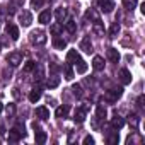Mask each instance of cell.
Masks as SVG:
<instances>
[{
  "label": "cell",
  "instance_id": "34",
  "mask_svg": "<svg viewBox=\"0 0 145 145\" xmlns=\"http://www.w3.org/2000/svg\"><path fill=\"white\" fill-rule=\"evenodd\" d=\"M123 7L131 12V10L137 7V0H123Z\"/></svg>",
  "mask_w": 145,
  "mask_h": 145
},
{
  "label": "cell",
  "instance_id": "40",
  "mask_svg": "<svg viewBox=\"0 0 145 145\" xmlns=\"http://www.w3.org/2000/svg\"><path fill=\"white\" fill-rule=\"evenodd\" d=\"M137 103H138V108L143 109V106H145V104H143V103H145V96H138V101H137Z\"/></svg>",
  "mask_w": 145,
  "mask_h": 145
},
{
  "label": "cell",
  "instance_id": "6",
  "mask_svg": "<svg viewBox=\"0 0 145 145\" xmlns=\"http://www.w3.org/2000/svg\"><path fill=\"white\" fill-rule=\"evenodd\" d=\"M87 111H89V106H87V104H86V106H82V108H77V109H75V114H74L75 123H84Z\"/></svg>",
  "mask_w": 145,
  "mask_h": 145
},
{
  "label": "cell",
  "instance_id": "32",
  "mask_svg": "<svg viewBox=\"0 0 145 145\" xmlns=\"http://www.w3.org/2000/svg\"><path fill=\"white\" fill-rule=\"evenodd\" d=\"M118 142H120L118 130H113V133H111V135H108V143H109V145H114V143H118Z\"/></svg>",
  "mask_w": 145,
  "mask_h": 145
},
{
  "label": "cell",
  "instance_id": "36",
  "mask_svg": "<svg viewBox=\"0 0 145 145\" xmlns=\"http://www.w3.org/2000/svg\"><path fill=\"white\" fill-rule=\"evenodd\" d=\"M72 91H74V96L75 97H82V87L79 84H75L74 87H72Z\"/></svg>",
  "mask_w": 145,
  "mask_h": 145
},
{
  "label": "cell",
  "instance_id": "19",
  "mask_svg": "<svg viewBox=\"0 0 145 145\" xmlns=\"http://www.w3.org/2000/svg\"><path fill=\"white\" fill-rule=\"evenodd\" d=\"M128 125H130V128L137 130L138 125H140V118H138L135 113H130V114H128Z\"/></svg>",
  "mask_w": 145,
  "mask_h": 145
},
{
  "label": "cell",
  "instance_id": "41",
  "mask_svg": "<svg viewBox=\"0 0 145 145\" xmlns=\"http://www.w3.org/2000/svg\"><path fill=\"white\" fill-rule=\"evenodd\" d=\"M58 68H60V67H58L56 63H51V72H53V75L56 74V72H58Z\"/></svg>",
  "mask_w": 145,
  "mask_h": 145
},
{
  "label": "cell",
  "instance_id": "21",
  "mask_svg": "<svg viewBox=\"0 0 145 145\" xmlns=\"http://www.w3.org/2000/svg\"><path fill=\"white\" fill-rule=\"evenodd\" d=\"M55 116L60 118V120L67 118V116H68V106H58L56 111H55Z\"/></svg>",
  "mask_w": 145,
  "mask_h": 145
},
{
  "label": "cell",
  "instance_id": "13",
  "mask_svg": "<svg viewBox=\"0 0 145 145\" xmlns=\"http://www.w3.org/2000/svg\"><path fill=\"white\" fill-rule=\"evenodd\" d=\"M7 34L10 36V39H19V27L16 24H7Z\"/></svg>",
  "mask_w": 145,
  "mask_h": 145
},
{
  "label": "cell",
  "instance_id": "4",
  "mask_svg": "<svg viewBox=\"0 0 145 145\" xmlns=\"http://www.w3.org/2000/svg\"><path fill=\"white\" fill-rule=\"evenodd\" d=\"M33 75H34V80L36 82H41L46 75H44V65L43 63H36L34 68H33Z\"/></svg>",
  "mask_w": 145,
  "mask_h": 145
},
{
  "label": "cell",
  "instance_id": "30",
  "mask_svg": "<svg viewBox=\"0 0 145 145\" xmlns=\"http://www.w3.org/2000/svg\"><path fill=\"white\" fill-rule=\"evenodd\" d=\"M63 70H65V79H67V80H72V79H74L75 74H74V70H72V65H70V63H67V65L63 67Z\"/></svg>",
  "mask_w": 145,
  "mask_h": 145
},
{
  "label": "cell",
  "instance_id": "39",
  "mask_svg": "<svg viewBox=\"0 0 145 145\" xmlns=\"http://www.w3.org/2000/svg\"><path fill=\"white\" fill-rule=\"evenodd\" d=\"M82 142H84V145H94V138H92L91 135H87V137H86Z\"/></svg>",
  "mask_w": 145,
  "mask_h": 145
},
{
  "label": "cell",
  "instance_id": "17",
  "mask_svg": "<svg viewBox=\"0 0 145 145\" xmlns=\"http://www.w3.org/2000/svg\"><path fill=\"white\" fill-rule=\"evenodd\" d=\"M67 14H68V12H67L65 7H58V9L55 10V17H56V21L61 22V24H63V21L67 19Z\"/></svg>",
  "mask_w": 145,
  "mask_h": 145
},
{
  "label": "cell",
  "instance_id": "7",
  "mask_svg": "<svg viewBox=\"0 0 145 145\" xmlns=\"http://www.w3.org/2000/svg\"><path fill=\"white\" fill-rule=\"evenodd\" d=\"M97 4H99L101 10H103L104 14H109V12H113V9H114V0H97Z\"/></svg>",
  "mask_w": 145,
  "mask_h": 145
},
{
  "label": "cell",
  "instance_id": "24",
  "mask_svg": "<svg viewBox=\"0 0 145 145\" xmlns=\"http://www.w3.org/2000/svg\"><path fill=\"white\" fill-rule=\"evenodd\" d=\"M38 21H39L41 24H50V21H51V12H50V10H43V12L39 14Z\"/></svg>",
  "mask_w": 145,
  "mask_h": 145
},
{
  "label": "cell",
  "instance_id": "37",
  "mask_svg": "<svg viewBox=\"0 0 145 145\" xmlns=\"http://www.w3.org/2000/svg\"><path fill=\"white\" fill-rule=\"evenodd\" d=\"M44 4V0H31V7L33 9H41Z\"/></svg>",
  "mask_w": 145,
  "mask_h": 145
},
{
  "label": "cell",
  "instance_id": "11",
  "mask_svg": "<svg viewBox=\"0 0 145 145\" xmlns=\"http://www.w3.org/2000/svg\"><path fill=\"white\" fill-rule=\"evenodd\" d=\"M118 77H120V80H121L125 86L131 82V74L128 72V68H121V70L118 72Z\"/></svg>",
  "mask_w": 145,
  "mask_h": 145
},
{
  "label": "cell",
  "instance_id": "33",
  "mask_svg": "<svg viewBox=\"0 0 145 145\" xmlns=\"http://www.w3.org/2000/svg\"><path fill=\"white\" fill-rule=\"evenodd\" d=\"M86 19H89V21H92V22H94V21H97V19H99V14H97L94 9H89V10L86 12Z\"/></svg>",
  "mask_w": 145,
  "mask_h": 145
},
{
  "label": "cell",
  "instance_id": "20",
  "mask_svg": "<svg viewBox=\"0 0 145 145\" xmlns=\"http://www.w3.org/2000/svg\"><path fill=\"white\" fill-rule=\"evenodd\" d=\"M92 67H94V70H97V72L104 70V58H103V56H94Z\"/></svg>",
  "mask_w": 145,
  "mask_h": 145
},
{
  "label": "cell",
  "instance_id": "29",
  "mask_svg": "<svg viewBox=\"0 0 145 145\" xmlns=\"http://www.w3.org/2000/svg\"><path fill=\"white\" fill-rule=\"evenodd\" d=\"M50 31H51L53 36H58V34H61V31H63V24H61V22H56V24H53V26L50 27Z\"/></svg>",
  "mask_w": 145,
  "mask_h": 145
},
{
  "label": "cell",
  "instance_id": "31",
  "mask_svg": "<svg viewBox=\"0 0 145 145\" xmlns=\"http://www.w3.org/2000/svg\"><path fill=\"white\" fill-rule=\"evenodd\" d=\"M46 138H48V135H46L44 131H41V130H38V131H36V143L43 145V143L46 142Z\"/></svg>",
  "mask_w": 145,
  "mask_h": 145
},
{
  "label": "cell",
  "instance_id": "1",
  "mask_svg": "<svg viewBox=\"0 0 145 145\" xmlns=\"http://www.w3.org/2000/svg\"><path fill=\"white\" fill-rule=\"evenodd\" d=\"M46 39H48V38H46V33L41 31V29H34V31H31V34H29V41H31L33 44H36V46L44 44Z\"/></svg>",
  "mask_w": 145,
  "mask_h": 145
},
{
  "label": "cell",
  "instance_id": "14",
  "mask_svg": "<svg viewBox=\"0 0 145 145\" xmlns=\"http://www.w3.org/2000/svg\"><path fill=\"white\" fill-rule=\"evenodd\" d=\"M106 56H108V60L113 61V63H118V61H120V51H118L116 48H109L108 53H106Z\"/></svg>",
  "mask_w": 145,
  "mask_h": 145
},
{
  "label": "cell",
  "instance_id": "18",
  "mask_svg": "<svg viewBox=\"0 0 145 145\" xmlns=\"http://www.w3.org/2000/svg\"><path fill=\"white\" fill-rule=\"evenodd\" d=\"M120 31H121V26H120V22L116 21V22H113L111 26H109V38H118V34H120Z\"/></svg>",
  "mask_w": 145,
  "mask_h": 145
},
{
  "label": "cell",
  "instance_id": "28",
  "mask_svg": "<svg viewBox=\"0 0 145 145\" xmlns=\"http://www.w3.org/2000/svg\"><path fill=\"white\" fill-rule=\"evenodd\" d=\"M65 27H67V31H68L70 34H74V33L77 31V22H75L74 19H68V21L65 22Z\"/></svg>",
  "mask_w": 145,
  "mask_h": 145
},
{
  "label": "cell",
  "instance_id": "9",
  "mask_svg": "<svg viewBox=\"0 0 145 145\" xmlns=\"http://www.w3.org/2000/svg\"><path fill=\"white\" fill-rule=\"evenodd\" d=\"M22 137H24V133H22L19 128H16V126L9 131V142H12V143H17Z\"/></svg>",
  "mask_w": 145,
  "mask_h": 145
},
{
  "label": "cell",
  "instance_id": "35",
  "mask_svg": "<svg viewBox=\"0 0 145 145\" xmlns=\"http://www.w3.org/2000/svg\"><path fill=\"white\" fill-rule=\"evenodd\" d=\"M5 113H7V118H14V114H16V106H14V104H9L7 109H5Z\"/></svg>",
  "mask_w": 145,
  "mask_h": 145
},
{
  "label": "cell",
  "instance_id": "42",
  "mask_svg": "<svg viewBox=\"0 0 145 145\" xmlns=\"http://www.w3.org/2000/svg\"><path fill=\"white\" fill-rule=\"evenodd\" d=\"M12 94H14V97H16V99H19V97H21V94H19V89H12Z\"/></svg>",
  "mask_w": 145,
  "mask_h": 145
},
{
  "label": "cell",
  "instance_id": "2",
  "mask_svg": "<svg viewBox=\"0 0 145 145\" xmlns=\"http://www.w3.org/2000/svg\"><path fill=\"white\" fill-rule=\"evenodd\" d=\"M121 96H123V89H121V87H113V89L106 91L104 101H108V103H116Z\"/></svg>",
  "mask_w": 145,
  "mask_h": 145
},
{
  "label": "cell",
  "instance_id": "5",
  "mask_svg": "<svg viewBox=\"0 0 145 145\" xmlns=\"http://www.w3.org/2000/svg\"><path fill=\"white\" fill-rule=\"evenodd\" d=\"M19 22H21L24 27H29L31 22H33V16H31V12H29V10H21V12H19Z\"/></svg>",
  "mask_w": 145,
  "mask_h": 145
},
{
  "label": "cell",
  "instance_id": "43",
  "mask_svg": "<svg viewBox=\"0 0 145 145\" xmlns=\"http://www.w3.org/2000/svg\"><path fill=\"white\" fill-rule=\"evenodd\" d=\"M2 108H4V104H2V103H0V111H2Z\"/></svg>",
  "mask_w": 145,
  "mask_h": 145
},
{
  "label": "cell",
  "instance_id": "15",
  "mask_svg": "<svg viewBox=\"0 0 145 145\" xmlns=\"http://www.w3.org/2000/svg\"><path fill=\"white\" fill-rule=\"evenodd\" d=\"M92 31H94V34H97V36H104V26H103L101 19H97V21L92 22Z\"/></svg>",
  "mask_w": 145,
  "mask_h": 145
},
{
  "label": "cell",
  "instance_id": "23",
  "mask_svg": "<svg viewBox=\"0 0 145 145\" xmlns=\"http://www.w3.org/2000/svg\"><path fill=\"white\" fill-rule=\"evenodd\" d=\"M79 58H80V55H79L77 50H70V51L67 53V61H68V63H75Z\"/></svg>",
  "mask_w": 145,
  "mask_h": 145
},
{
  "label": "cell",
  "instance_id": "12",
  "mask_svg": "<svg viewBox=\"0 0 145 145\" xmlns=\"http://www.w3.org/2000/svg\"><path fill=\"white\" fill-rule=\"evenodd\" d=\"M123 125H125V120L120 114H114L111 118V128L113 130H120V128H123Z\"/></svg>",
  "mask_w": 145,
  "mask_h": 145
},
{
  "label": "cell",
  "instance_id": "16",
  "mask_svg": "<svg viewBox=\"0 0 145 145\" xmlns=\"http://www.w3.org/2000/svg\"><path fill=\"white\" fill-rule=\"evenodd\" d=\"M41 94H43L41 87H34V89L29 92V101H31V103H38V101L41 99Z\"/></svg>",
  "mask_w": 145,
  "mask_h": 145
},
{
  "label": "cell",
  "instance_id": "25",
  "mask_svg": "<svg viewBox=\"0 0 145 145\" xmlns=\"http://www.w3.org/2000/svg\"><path fill=\"white\" fill-rule=\"evenodd\" d=\"M75 68H77V74H86V72H87V63L82 58H79L75 61Z\"/></svg>",
  "mask_w": 145,
  "mask_h": 145
},
{
  "label": "cell",
  "instance_id": "38",
  "mask_svg": "<svg viewBox=\"0 0 145 145\" xmlns=\"http://www.w3.org/2000/svg\"><path fill=\"white\" fill-rule=\"evenodd\" d=\"M34 65H36V63H34L33 60H29V61H26V65H24V72H31V70L34 68Z\"/></svg>",
  "mask_w": 145,
  "mask_h": 145
},
{
  "label": "cell",
  "instance_id": "8",
  "mask_svg": "<svg viewBox=\"0 0 145 145\" xmlns=\"http://www.w3.org/2000/svg\"><path fill=\"white\" fill-rule=\"evenodd\" d=\"M106 116H108L106 104H104V103H99V104L96 106V118H97L99 121H104V120H106Z\"/></svg>",
  "mask_w": 145,
  "mask_h": 145
},
{
  "label": "cell",
  "instance_id": "10",
  "mask_svg": "<svg viewBox=\"0 0 145 145\" xmlns=\"http://www.w3.org/2000/svg\"><path fill=\"white\" fill-rule=\"evenodd\" d=\"M80 50L84 51V53H87V55H91L94 50H92V43H91V38L89 36H86V38H82V41H80Z\"/></svg>",
  "mask_w": 145,
  "mask_h": 145
},
{
  "label": "cell",
  "instance_id": "26",
  "mask_svg": "<svg viewBox=\"0 0 145 145\" xmlns=\"http://www.w3.org/2000/svg\"><path fill=\"white\" fill-rule=\"evenodd\" d=\"M53 46H55L56 50H65V48H67V41H65L63 38L55 36V39H53Z\"/></svg>",
  "mask_w": 145,
  "mask_h": 145
},
{
  "label": "cell",
  "instance_id": "27",
  "mask_svg": "<svg viewBox=\"0 0 145 145\" xmlns=\"http://www.w3.org/2000/svg\"><path fill=\"white\" fill-rule=\"evenodd\" d=\"M60 86V77H56V75H51L48 80H46V87H50V89H55V87H58Z\"/></svg>",
  "mask_w": 145,
  "mask_h": 145
},
{
  "label": "cell",
  "instance_id": "22",
  "mask_svg": "<svg viewBox=\"0 0 145 145\" xmlns=\"http://www.w3.org/2000/svg\"><path fill=\"white\" fill-rule=\"evenodd\" d=\"M36 116H38L39 120H48V118H50V111H48V108L39 106V108L36 109Z\"/></svg>",
  "mask_w": 145,
  "mask_h": 145
},
{
  "label": "cell",
  "instance_id": "3",
  "mask_svg": "<svg viewBox=\"0 0 145 145\" xmlns=\"http://www.w3.org/2000/svg\"><path fill=\"white\" fill-rule=\"evenodd\" d=\"M7 63L10 67H19L22 63V53L21 51H12L7 55Z\"/></svg>",
  "mask_w": 145,
  "mask_h": 145
}]
</instances>
